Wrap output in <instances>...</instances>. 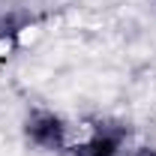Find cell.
<instances>
[{
    "mask_svg": "<svg viewBox=\"0 0 156 156\" xmlns=\"http://www.w3.org/2000/svg\"><path fill=\"white\" fill-rule=\"evenodd\" d=\"M123 156H156V144L153 141H132Z\"/></svg>",
    "mask_w": 156,
    "mask_h": 156,
    "instance_id": "4",
    "label": "cell"
},
{
    "mask_svg": "<svg viewBox=\"0 0 156 156\" xmlns=\"http://www.w3.org/2000/svg\"><path fill=\"white\" fill-rule=\"evenodd\" d=\"M21 141L36 153L63 156L66 147L75 141V126L63 111L36 105L21 117Z\"/></svg>",
    "mask_w": 156,
    "mask_h": 156,
    "instance_id": "1",
    "label": "cell"
},
{
    "mask_svg": "<svg viewBox=\"0 0 156 156\" xmlns=\"http://www.w3.org/2000/svg\"><path fill=\"white\" fill-rule=\"evenodd\" d=\"M30 27H33V15L21 9H0V51L12 48Z\"/></svg>",
    "mask_w": 156,
    "mask_h": 156,
    "instance_id": "3",
    "label": "cell"
},
{
    "mask_svg": "<svg viewBox=\"0 0 156 156\" xmlns=\"http://www.w3.org/2000/svg\"><path fill=\"white\" fill-rule=\"evenodd\" d=\"M132 141H135V129L126 117L99 114L87 120L84 135L75 138L63 156H123Z\"/></svg>",
    "mask_w": 156,
    "mask_h": 156,
    "instance_id": "2",
    "label": "cell"
}]
</instances>
